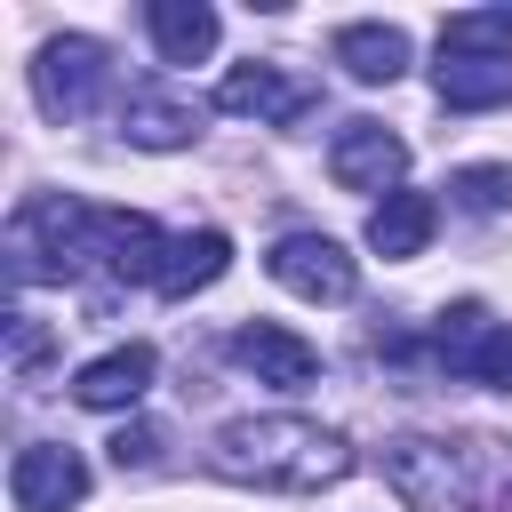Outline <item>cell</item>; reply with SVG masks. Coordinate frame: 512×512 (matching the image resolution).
<instances>
[{
	"mask_svg": "<svg viewBox=\"0 0 512 512\" xmlns=\"http://www.w3.org/2000/svg\"><path fill=\"white\" fill-rule=\"evenodd\" d=\"M208 464L240 488H272V496H320L352 472L344 432L312 424V416H232L208 448Z\"/></svg>",
	"mask_w": 512,
	"mask_h": 512,
	"instance_id": "cell-1",
	"label": "cell"
},
{
	"mask_svg": "<svg viewBox=\"0 0 512 512\" xmlns=\"http://www.w3.org/2000/svg\"><path fill=\"white\" fill-rule=\"evenodd\" d=\"M480 448V440H472ZM472 448H448V440H392L384 448V480L408 512H464L472 504Z\"/></svg>",
	"mask_w": 512,
	"mask_h": 512,
	"instance_id": "cell-2",
	"label": "cell"
},
{
	"mask_svg": "<svg viewBox=\"0 0 512 512\" xmlns=\"http://www.w3.org/2000/svg\"><path fill=\"white\" fill-rule=\"evenodd\" d=\"M104 40H88V32H64V40H48L40 48V64H32V96H40V112L48 120H80L96 96H104Z\"/></svg>",
	"mask_w": 512,
	"mask_h": 512,
	"instance_id": "cell-3",
	"label": "cell"
},
{
	"mask_svg": "<svg viewBox=\"0 0 512 512\" xmlns=\"http://www.w3.org/2000/svg\"><path fill=\"white\" fill-rule=\"evenodd\" d=\"M216 104L240 112V120H256V128H296L304 112H320V80L280 72V64H232L224 88H216Z\"/></svg>",
	"mask_w": 512,
	"mask_h": 512,
	"instance_id": "cell-4",
	"label": "cell"
},
{
	"mask_svg": "<svg viewBox=\"0 0 512 512\" xmlns=\"http://www.w3.org/2000/svg\"><path fill=\"white\" fill-rule=\"evenodd\" d=\"M88 264L112 272V280H144L160 288V264H168V232L136 208H88Z\"/></svg>",
	"mask_w": 512,
	"mask_h": 512,
	"instance_id": "cell-5",
	"label": "cell"
},
{
	"mask_svg": "<svg viewBox=\"0 0 512 512\" xmlns=\"http://www.w3.org/2000/svg\"><path fill=\"white\" fill-rule=\"evenodd\" d=\"M272 280L288 288V296H312V304H344L352 288H360V264L344 256V240H328V232H288V240H272Z\"/></svg>",
	"mask_w": 512,
	"mask_h": 512,
	"instance_id": "cell-6",
	"label": "cell"
},
{
	"mask_svg": "<svg viewBox=\"0 0 512 512\" xmlns=\"http://www.w3.org/2000/svg\"><path fill=\"white\" fill-rule=\"evenodd\" d=\"M328 176H336L344 192H384V200H392V184L408 176V144H400L384 120H344L336 144H328Z\"/></svg>",
	"mask_w": 512,
	"mask_h": 512,
	"instance_id": "cell-7",
	"label": "cell"
},
{
	"mask_svg": "<svg viewBox=\"0 0 512 512\" xmlns=\"http://www.w3.org/2000/svg\"><path fill=\"white\" fill-rule=\"evenodd\" d=\"M8 496H16V512H72L88 496V464L64 440H32L8 464Z\"/></svg>",
	"mask_w": 512,
	"mask_h": 512,
	"instance_id": "cell-8",
	"label": "cell"
},
{
	"mask_svg": "<svg viewBox=\"0 0 512 512\" xmlns=\"http://www.w3.org/2000/svg\"><path fill=\"white\" fill-rule=\"evenodd\" d=\"M232 360L256 368V384H280V392L320 384V344H304V336L280 328V320H240V328H232Z\"/></svg>",
	"mask_w": 512,
	"mask_h": 512,
	"instance_id": "cell-9",
	"label": "cell"
},
{
	"mask_svg": "<svg viewBox=\"0 0 512 512\" xmlns=\"http://www.w3.org/2000/svg\"><path fill=\"white\" fill-rule=\"evenodd\" d=\"M120 136L144 144V152H176V144L200 136V104L176 96V88H152V80H144V88L120 96Z\"/></svg>",
	"mask_w": 512,
	"mask_h": 512,
	"instance_id": "cell-10",
	"label": "cell"
},
{
	"mask_svg": "<svg viewBox=\"0 0 512 512\" xmlns=\"http://www.w3.org/2000/svg\"><path fill=\"white\" fill-rule=\"evenodd\" d=\"M328 56H336L360 88H392V80L408 72V32H400V24H336Z\"/></svg>",
	"mask_w": 512,
	"mask_h": 512,
	"instance_id": "cell-11",
	"label": "cell"
},
{
	"mask_svg": "<svg viewBox=\"0 0 512 512\" xmlns=\"http://www.w3.org/2000/svg\"><path fill=\"white\" fill-rule=\"evenodd\" d=\"M152 344H120V352H104V360H88L80 376H72V400L80 408H136L144 392H152Z\"/></svg>",
	"mask_w": 512,
	"mask_h": 512,
	"instance_id": "cell-12",
	"label": "cell"
},
{
	"mask_svg": "<svg viewBox=\"0 0 512 512\" xmlns=\"http://www.w3.org/2000/svg\"><path fill=\"white\" fill-rule=\"evenodd\" d=\"M432 224H440L432 192H392V200H376V208H368V248H376L384 264H408V256H424Z\"/></svg>",
	"mask_w": 512,
	"mask_h": 512,
	"instance_id": "cell-13",
	"label": "cell"
},
{
	"mask_svg": "<svg viewBox=\"0 0 512 512\" xmlns=\"http://www.w3.org/2000/svg\"><path fill=\"white\" fill-rule=\"evenodd\" d=\"M432 88H440L448 112L512 104V56H440V64H432Z\"/></svg>",
	"mask_w": 512,
	"mask_h": 512,
	"instance_id": "cell-14",
	"label": "cell"
},
{
	"mask_svg": "<svg viewBox=\"0 0 512 512\" xmlns=\"http://www.w3.org/2000/svg\"><path fill=\"white\" fill-rule=\"evenodd\" d=\"M144 24H152L160 64H200L216 48V8H200V0H152Z\"/></svg>",
	"mask_w": 512,
	"mask_h": 512,
	"instance_id": "cell-15",
	"label": "cell"
},
{
	"mask_svg": "<svg viewBox=\"0 0 512 512\" xmlns=\"http://www.w3.org/2000/svg\"><path fill=\"white\" fill-rule=\"evenodd\" d=\"M224 264H232V240L224 232H176L168 240V264H160V296H200V288L224 280Z\"/></svg>",
	"mask_w": 512,
	"mask_h": 512,
	"instance_id": "cell-16",
	"label": "cell"
},
{
	"mask_svg": "<svg viewBox=\"0 0 512 512\" xmlns=\"http://www.w3.org/2000/svg\"><path fill=\"white\" fill-rule=\"evenodd\" d=\"M440 56H512V8H456L440 24Z\"/></svg>",
	"mask_w": 512,
	"mask_h": 512,
	"instance_id": "cell-17",
	"label": "cell"
},
{
	"mask_svg": "<svg viewBox=\"0 0 512 512\" xmlns=\"http://www.w3.org/2000/svg\"><path fill=\"white\" fill-rule=\"evenodd\" d=\"M448 192H456V208H464V216H496V208L512 200V168H456V176H448Z\"/></svg>",
	"mask_w": 512,
	"mask_h": 512,
	"instance_id": "cell-18",
	"label": "cell"
},
{
	"mask_svg": "<svg viewBox=\"0 0 512 512\" xmlns=\"http://www.w3.org/2000/svg\"><path fill=\"white\" fill-rule=\"evenodd\" d=\"M472 384H488V392H512V320H496L488 336H480V352H472V368H464Z\"/></svg>",
	"mask_w": 512,
	"mask_h": 512,
	"instance_id": "cell-19",
	"label": "cell"
},
{
	"mask_svg": "<svg viewBox=\"0 0 512 512\" xmlns=\"http://www.w3.org/2000/svg\"><path fill=\"white\" fill-rule=\"evenodd\" d=\"M40 360H48V328H40L32 312H8V368L32 384V376H40Z\"/></svg>",
	"mask_w": 512,
	"mask_h": 512,
	"instance_id": "cell-20",
	"label": "cell"
},
{
	"mask_svg": "<svg viewBox=\"0 0 512 512\" xmlns=\"http://www.w3.org/2000/svg\"><path fill=\"white\" fill-rule=\"evenodd\" d=\"M152 456H160V432H152V424H120V432H112V464H120V472H128V464L144 472Z\"/></svg>",
	"mask_w": 512,
	"mask_h": 512,
	"instance_id": "cell-21",
	"label": "cell"
}]
</instances>
